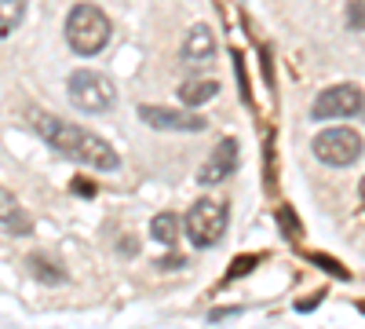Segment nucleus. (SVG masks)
<instances>
[{"mask_svg":"<svg viewBox=\"0 0 365 329\" xmlns=\"http://www.w3.org/2000/svg\"><path fill=\"white\" fill-rule=\"evenodd\" d=\"M29 125H34V132L51 146L55 154H63L73 165H88V168H99V172H117L120 168V154L96 132L77 128V125L63 121V117L41 113V110H29Z\"/></svg>","mask_w":365,"mask_h":329,"instance_id":"nucleus-1","label":"nucleus"},{"mask_svg":"<svg viewBox=\"0 0 365 329\" xmlns=\"http://www.w3.org/2000/svg\"><path fill=\"white\" fill-rule=\"evenodd\" d=\"M63 34H66L70 51H77L81 59H91V55H99L110 44L113 26H110L103 8H96V4H73L70 15H66Z\"/></svg>","mask_w":365,"mask_h":329,"instance_id":"nucleus-2","label":"nucleus"},{"mask_svg":"<svg viewBox=\"0 0 365 329\" xmlns=\"http://www.w3.org/2000/svg\"><path fill=\"white\" fill-rule=\"evenodd\" d=\"M227 223H230L227 205L216 201V198H201V201L190 205L187 220H182V234L190 238V246L212 249V246H220V238L227 234Z\"/></svg>","mask_w":365,"mask_h":329,"instance_id":"nucleus-3","label":"nucleus"},{"mask_svg":"<svg viewBox=\"0 0 365 329\" xmlns=\"http://www.w3.org/2000/svg\"><path fill=\"white\" fill-rule=\"evenodd\" d=\"M66 96L84 113H110L117 103V88L99 70H73L66 81Z\"/></svg>","mask_w":365,"mask_h":329,"instance_id":"nucleus-4","label":"nucleus"},{"mask_svg":"<svg viewBox=\"0 0 365 329\" xmlns=\"http://www.w3.org/2000/svg\"><path fill=\"white\" fill-rule=\"evenodd\" d=\"M311 151L329 168H347V165H354L361 158L365 139H361V132H354L347 125H336V128H322L314 136V143H311Z\"/></svg>","mask_w":365,"mask_h":329,"instance_id":"nucleus-5","label":"nucleus"},{"mask_svg":"<svg viewBox=\"0 0 365 329\" xmlns=\"http://www.w3.org/2000/svg\"><path fill=\"white\" fill-rule=\"evenodd\" d=\"M365 110V96L354 84H332L314 99L311 117L314 121H344V117H358Z\"/></svg>","mask_w":365,"mask_h":329,"instance_id":"nucleus-6","label":"nucleus"},{"mask_svg":"<svg viewBox=\"0 0 365 329\" xmlns=\"http://www.w3.org/2000/svg\"><path fill=\"white\" fill-rule=\"evenodd\" d=\"M139 117H143V125H150L154 132H205L208 128V121L201 113L175 110V106H150V103H143Z\"/></svg>","mask_w":365,"mask_h":329,"instance_id":"nucleus-7","label":"nucleus"},{"mask_svg":"<svg viewBox=\"0 0 365 329\" xmlns=\"http://www.w3.org/2000/svg\"><path fill=\"white\" fill-rule=\"evenodd\" d=\"M237 154H241L237 139H234V136H223V139L216 143V151L205 158V165H201V172H197V183H201V187H220V183H227V179L237 172Z\"/></svg>","mask_w":365,"mask_h":329,"instance_id":"nucleus-8","label":"nucleus"},{"mask_svg":"<svg viewBox=\"0 0 365 329\" xmlns=\"http://www.w3.org/2000/svg\"><path fill=\"white\" fill-rule=\"evenodd\" d=\"M29 231H34V216L26 213V208L19 205V198L11 191L0 187V234H19L26 238Z\"/></svg>","mask_w":365,"mask_h":329,"instance_id":"nucleus-9","label":"nucleus"},{"mask_svg":"<svg viewBox=\"0 0 365 329\" xmlns=\"http://www.w3.org/2000/svg\"><path fill=\"white\" fill-rule=\"evenodd\" d=\"M212 51H216V37H212V29L205 22L190 26L187 37H182V59H190V63H201V59H208Z\"/></svg>","mask_w":365,"mask_h":329,"instance_id":"nucleus-10","label":"nucleus"},{"mask_svg":"<svg viewBox=\"0 0 365 329\" xmlns=\"http://www.w3.org/2000/svg\"><path fill=\"white\" fill-rule=\"evenodd\" d=\"M220 96V81H212V77H205V81H187L179 88V99H182V106L187 110H197V106H205V103H212Z\"/></svg>","mask_w":365,"mask_h":329,"instance_id":"nucleus-11","label":"nucleus"},{"mask_svg":"<svg viewBox=\"0 0 365 329\" xmlns=\"http://www.w3.org/2000/svg\"><path fill=\"white\" fill-rule=\"evenodd\" d=\"M26 267H29V275H34L37 282H44V285H66V267H58L55 260H48L41 253L29 256Z\"/></svg>","mask_w":365,"mask_h":329,"instance_id":"nucleus-12","label":"nucleus"},{"mask_svg":"<svg viewBox=\"0 0 365 329\" xmlns=\"http://www.w3.org/2000/svg\"><path fill=\"white\" fill-rule=\"evenodd\" d=\"M26 4L29 0H0V37H11L26 19Z\"/></svg>","mask_w":365,"mask_h":329,"instance_id":"nucleus-13","label":"nucleus"},{"mask_svg":"<svg viewBox=\"0 0 365 329\" xmlns=\"http://www.w3.org/2000/svg\"><path fill=\"white\" fill-rule=\"evenodd\" d=\"M150 234H154V242L161 246H175V238H179V220L172 213H161L150 220Z\"/></svg>","mask_w":365,"mask_h":329,"instance_id":"nucleus-14","label":"nucleus"},{"mask_svg":"<svg viewBox=\"0 0 365 329\" xmlns=\"http://www.w3.org/2000/svg\"><path fill=\"white\" fill-rule=\"evenodd\" d=\"M256 267H259V256H249V253L234 256V263L227 267V282H237V278H245L249 271H256Z\"/></svg>","mask_w":365,"mask_h":329,"instance_id":"nucleus-15","label":"nucleus"},{"mask_svg":"<svg viewBox=\"0 0 365 329\" xmlns=\"http://www.w3.org/2000/svg\"><path fill=\"white\" fill-rule=\"evenodd\" d=\"M303 256H307L314 267H322V271H329V275H336L340 282H351V275H347V267L344 263H336V260H332V256H322V253H303Z\"/></svg>","mask_w":365,"mask_h":329,"instance_id":"nucleus-16","label":"nucleus"},{"mask_svg":"<svg viewBox=\"0 0 365 329\" xmlns=\"http://www.w3.org/2000/svg\"><path fill=\"white\" fill-rule=\"evenodd\" d=\"M274 220H278V227L285 231V238H299V220L292 213V205H282L278 213H274Z\"/></svg>","mask_w":365,"mask_h":329,"instance_id":"nucleus-17","label":"nucleus"},{"mask_svg":"<svg viewBox=\"0 0 365 329\" xmlns=\"http://www.w3.org/2000/svg\"><path fill=\"white\" fill-rule=\"evenodd\" d=\"M347 29H354V34H361L365 29V0H351L347 4Z\"/></svg>","mask_w":365,"mask_h":329,"instance_id":"nucleus-18","label":"nucleus"},{"mask_svg":"<svg viewBox=\"0 0 365 329\" xmlns=\"http://www.w3.org/2000/svg\"><path fill=\"white\" fill-rule=\"evenodd\" d=\"M70 191H73L77 198H96V183H91V179H73Z\"/></svg>","mask_w":365,"mask_h":329,"instance_id":"nucleus-19","label":"nucleus"},{"mask_svg":"<svg viewBox=\"0 0 365 329\" xmlns=\"http://www.w3.org/2000/svg\"><path fill=\"white\" fill-rule=\"evenodd\" d=\"M117 253H120V256H135V253H139V242H135V238H120Z\"/></svg>","mask_w":365,"mask_h":329,"instance_id":"nucleus-20","label":"nucleus"},{"mask_svg":"<svg viewBox=\"0 0 365 329\" xmlns=\"http://www.w3.org/2000/svg\"><path fill=\"white\" fill-rule=\"evenodd\" d=\"M187 260L182 256H168V260H158V271H175V267H182Z\"/></svg>","mask_w":365,"mask_h":329,"instance_id":"nucleus-21","label":"nucleus"},{"mask_svg":"<svg viewBox=\"0 0 365 329\" xmlns=\"http://www.w3.org/2000/svg\"><path fill=\"white\" fill-rule=\"evenodd\" d=\"M318 300H322V296H311V300H299V304H296V311H314V308H318Z\"/></svg>","mask_w":365,"mask_h":329,"instance_id":"nucleus-22","label":"nucleus"},{"mask_svg":"<svg viewBox=\"0 0 365 329\" xmlns=\"http://www.w3.org/2000/svg\"><path fill=\"white\" fill-rule=\"evenodd\" d=\"M358 194H361V201H365V179H361V183H358Z\"/></svg>","mask_w":365,"mask_h":329,"instance_id":"nucleus-23","label":"nucleus"}]
</instances>
